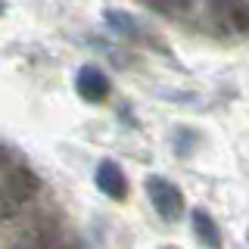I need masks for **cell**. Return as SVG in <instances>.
I'll return each instance as SVG.
<instances>
[{"instance_id": "obj_1", "label": "cell", "mask_w": 249, "mask_h": 249, "mask_svg": "<svg viewBox=\"0 0 249 249\" xmlns=\"http://www.w3.org/2000/svg\"><path fill=\"white\" fill-rule=\"evenodd\" d=\"M41 190V178L28 165H16L10 162L0 171V215H16L22 206H28Z\"/></svg>"}, {"instance_id": "obj_2", "label": "cell", "mask_w": 249, "mask_h": 249, "mask_svg": "<svg viewBox=\"0 0 249 249\" xmlns=\"http://www.w3.org/2000/svg\"><path fill=\"white\" fill-rule=\"evenodd\" d=\"M143 190H146V196H150L153 209L159 212L162 221H178L184 215V193L175 181H168L162 175H150L143 181Z\"/></svg>"}, {"instance_id": "obj_3", "label": "cell", "mask_w": 249, "mask_h": 249, "mask_svg": "<svg viewBox=\"0 0 249 249\" xmlns=\"http://www.w3.org/2000/svg\"><path fill=\"white\" fill-rule=\"evenodd\" d=\"M75 90L84 103H103L109 97V90H112V84H109V75L103 69L88 62V66H81L78 75H75Z\"/></svg>"}, {"instance_id": "obj_4", "label": "cell", "mask_w": 249, "mask_h": 249, "mask_svg": "<svg viewBox=\"0 0 249 249\" xmlns=\"http://www.w3.org/2000/svg\"><path fill=\"white\" fill-rule=\"evenodd\" d=\"M93 184H97L100 193H106L109 199H124L128 196V178H124V171L119 168V162H112V159H103L97 165Z\"/></svg>"}, {"instance_id": "obj_5", "label": "cell", "mask_w": 249, "mask_h": 249, "mask_svg": "<svg viewBox=\"0 0 249 249\" xmlns=\"http://www.w3.org/2000/svg\"><path fill=\"white\" fill-rule=\"evenodd\" d=\"M103 19H106V25L112 28L115 35L124 37V41H146V31L140 28V22L131 13L115 10V6H106V10H103Z\"/></svg>"}, {"instance_id": "obj_6", "label": "cell", "mask_w": 249, "mask_h": 249, "mask_svg": "<svg viewBox=\"0 0 249 249\" xmlns=\"http://www.w3.org/2000/svg\"><path fill=\"white\" fill-rule=\"evenodd\" d=\"M190 224H193V237H196L206 249H221V228H218V221L206 212V209H193Z\"/></svg>"}, {"instance_id": "obj_7", "label": "cell", "mask_w": 249, "mask_h": 249, "mask_svg": "<svg viewBox=\"0 0 249 249\" xmlns=\"http://www.w3.org/2000/svg\"><path fill=\"white\" fill-rule=\"evenodd\" d=\"M6 165H10V156H6V150H3V146H0V171H3Z\"/></svg>"}, {"instance_id": "obj_8", "label": "cell", "mask_w": 249, "mask_h": 249, "mask_svg": "<svg viewBox=\"0 0 249 249\" xmlns=\"http://www.w3.org/2000/svg\"><path fill=\"white\" fill-rule=\"evenodd\" d=\"M162 249H178V246H162Z\"/></svg>"}, {"instance_id": "obj_9", "label": "cell", "mask_w": 249, "mask_h": 249, "mask_svg": "<svg viewBox=\"0 0 249 249\" xmlns=\"http://www.w3.org/2000/svg\"><path fill=\"white\" fill-rule=\"evenodd\" d=\"M0 13H3V6H0Z\"/></svg>"}]
</instances>
